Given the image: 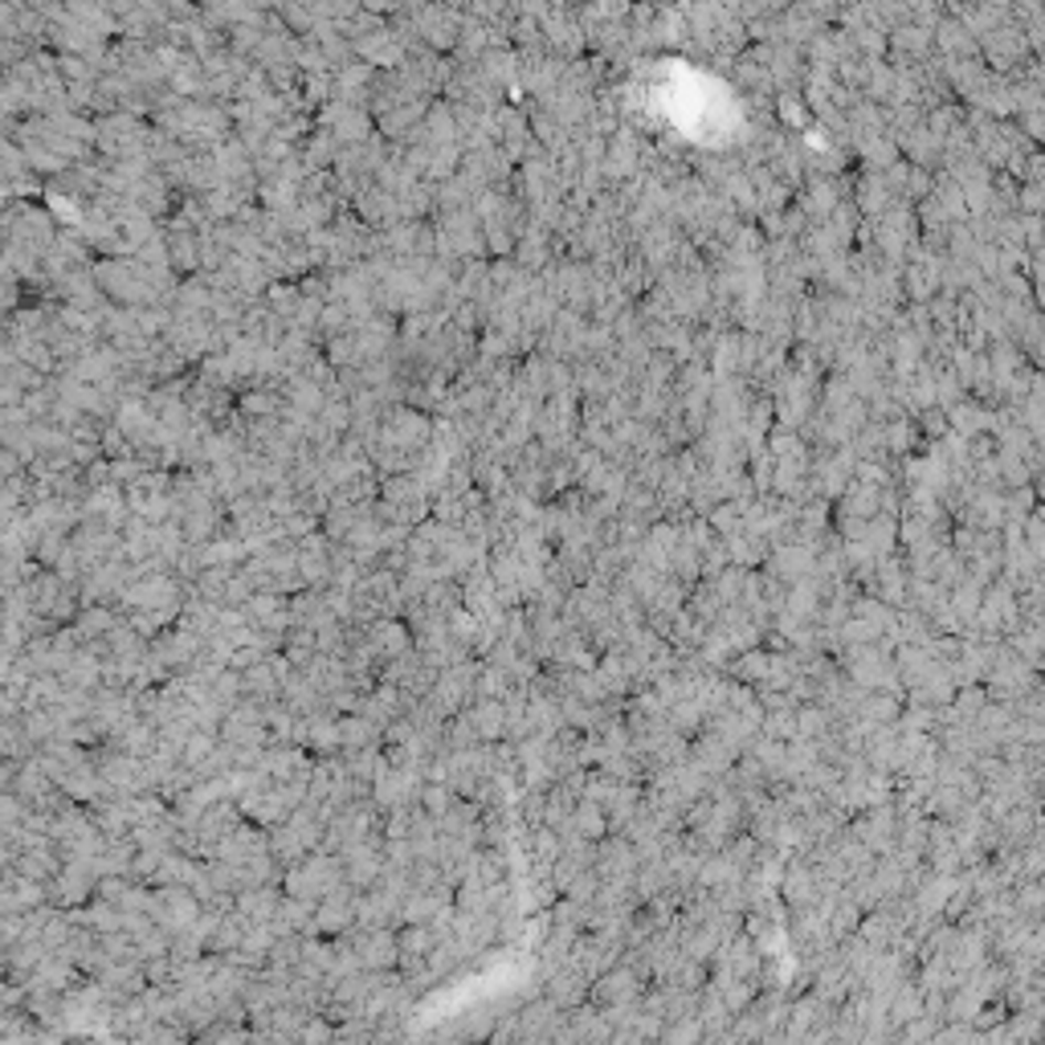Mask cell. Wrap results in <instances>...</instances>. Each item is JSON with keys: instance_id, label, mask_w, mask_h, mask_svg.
Returning <instances> with one entry per match:
<instances>
[{"instance_id": "cell-1", "label": "cell", "mask_w": 1045, "mask_h": 1045, "mask_svg": "<svg viewBox=\"0 0 1045 1045\" xmlns=\"http://www.w3.org/2000/svg\"><path fill=\"white\" fill-rule=\"evenodd\" d=\"M9 295H13V278H9V270H4V262H0V303H4Z\"/></svg>"}]
</instances>
